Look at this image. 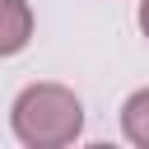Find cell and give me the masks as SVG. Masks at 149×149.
Listing matches in <instances>:
<instances>
[{
	"mask_svg": "<svg viewBox=\"0 0 149 149\" xmlns=\"http://www.w3.org/2000/svg\"><path fill=\"white\" fill-rule=\"evenodd\" d=\"M14 135L28 149H61L70 140H79L84 130V107L65 84H28L14 98Z\"/></svg>",
	"mask_w": 149,
	"mask_h": 149,
	"instance_id": "1",
	"label": "cell"
},
{
	"mask_svg": "<svg viewBox=\"0 0 149 149\" xmlns=\"http://www.w3.org/2000/svg\"><path fill=\"white\" fill-rule=\"evenodd\" d=\"M28 33H33L28 5H23V0H0V51L14 56V51L28 42Z\"/></svg>",
	"mask_w": 149,
	"mask_h": 149,
	"instance_id": "2",
	"label": "cell"
},
{
	"mask_svg": "<svg viewBox=\"0 0 149 149\" xmlns=\"http://www.w3.org/2000/svg\"><path fill=\"white\" fill-rule=\"evenodd\" d=\"M121 130H126L130 144L149 149V88H140V93L126 98V107H121Z\"/></svg>",
	"mask_w": 149,
	"mask_h": 149,
	"instance_id": "3",
	"label": "cell"
},
{
	"mask_svg": "<svg viewBox=\"0 0 149 149\" xmlns=\"http://www.w3.org/2000/svg\"><path fill=\"white\" fill-rule=\"evenodd\" d=\"M140 33L149 37V0H140Z\"/></svg>",
	"mask_w": 149,
	"mask_h": 149,
	"instance_id": "4",
	"label": "cell"
}]
</instances>
